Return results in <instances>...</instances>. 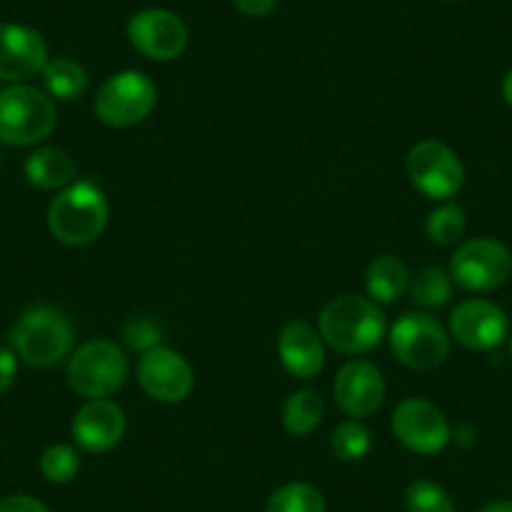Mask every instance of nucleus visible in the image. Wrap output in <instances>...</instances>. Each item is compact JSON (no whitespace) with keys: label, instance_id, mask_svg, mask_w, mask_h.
I'll return each mask as SVG.
<instances>
[{"label":"nucleus","instance_id":"f257e3e1","mask_svg":"<svg viewBox=\"0 0 512 512\" xmlns=\"http://www.w3.org/2000/svg\"><path fill=\"white\" fill-rule=\"evenodd\" d=\"M324 344L342 354H367L387 337V319L377 302L359 294H342L319 312Z\"/></svg>","mask_w":512,"mask_h":512},{"label":"nucleus","instance_id":"f03ea898","mask_svg":"<svg viewBox=\"0 0 512 512\" xmlns=\"http://www.w3.org/2000/svg\"><path fill=\"white\" fill-rule=\"evenodd\" d=\"M76 327L68 312L53 304L26 309L11 329V349L26 364L48 369L71 357Z\"/></svg>","mask_w":512,"mask_h":512},{"label":"nucleus","instance_id":"7ed1b4c3","mask_svg":"<svg viewBox=\"0 0 512 512\" xmlns=\"http://www.w3.org/2000/svg\"><path fill=\"white\" fill-rule=\"evenodd\" d=\"M106 194L93 181H73L48 206V231L66 246L93 244L108 226Z\"/></svg>","mask_w":512,"mask_h":512},{"label":"nucleus","instance_id":"20e7f679","mask_svg":"<svg viewBox=\"0 0 512 512\" xmlns=\"http://www.w3.org/2000/svg\"><path fill=\"white\" fill-rule=\"evenodd\" d=\"M56 101L28 83L0 88V144L36 146L56 131Z\"/></svg>","mask_w":512,"mask_h":512},{"label":"nucleus","instance_id":"39448f33","mask_svg":"<svg viewBox=\"0 0 512 512\" xmlns=\"http://www.w3.org/2000/svg\"><path fill=\"white\" fill-rule=\"evenodd\" d=\"M128 377V359L111 339H91L76 347L66 364V382L83 400L116 395Z\"/></svg>","mask_w":512,"mask_h":512},{"label":"nucleus","instance_id":"423d86ee","mask_svg":"<svg viewBox=\"0 0 512 512\" xmlns=\"http://www.w3.org/2000/svg\"><path fill=\"white\" fill-rule=\"evenodd\" d=\"M159 103V88L146 73L121 71L101 83L96 93L98 121L111 128H131L146 121Z\"/></svg>","mask_w":512,"mask_h":512},{"label":"nucleus","instance_id":"0eeeda50","mask_svg":"<svg viewBox=\"0 0 512 512\" xmlns=\"http://www.w3.org/2000/svg\"><path fill=\"white\" fill-rule=\"evenodd\" d=\"M390 349L405 367L430 372L450 357V332L430 312H407L392 324Z\"/></svg>","mask_w":512,"mask_h":512},{"label":"nucleus","instance_id":"6e6552de","mask_svg":"<svg viewBox=\"0 0 512 512\" xmlns=\"http://www.w3.org/2000/svg\"><path fill=\"white\" fill-rule=\"evenodd\" d=\"M512 274V251L502 241L477 236L457 244L450 256V277L467 292H492Z\"/></svg>","mask_w":512,"mask_h":512},{"label":"nucleus","instance_id":"1a4fd4ad","mask_svg":"<svg viewBox=\"0 0 512 512\" xmlns=\"http://www.w3.org/2000/svg\"><path fill=\"white\" fill-rule=\"evenodd\" d=\"M407 176L427 199L450 201L465 184V166L460 156L437 139L417 141L407 154Z\"/></svg>","mask_w":512,"mask_h":512},{"label":"nucleus","instance_id":"9d476101","mask_svg":"<svg viewBox=\"0 0 512 512\" xmlns=\"http://www.w3.org/2000/svg\"><path fill=\"white\" fill-rule=\"evenodd\" d=\"M392 432L417 455H437L452 442V427L445 412L425 397H407L392 412Z\"/></svg>","mask_w":512,"mask_h":512},{"label":"nucleus","instance_id":"9b49d317","mask_svg":"<svg viewBox=\"0 0 512 512\" xmlns=\"http://www.w3.org/2000/svg\"><path fill=\"white\" fill-rule=\"evenodd\" d=\"M136 377H139L141 390L161 405H179L194 392L196 384L194 369L186 362L184 354L164 344L141 354L136 364Z\"/></svg>","mask_w":512,"mask_h":512},{"label":"nucleus","instance_id":"f8f14e48","mask_svg":"<svg viewBox=\"0 0 512 512\" xmlns=\"http://www.w3.org/2000/svg\"><path fill=\"white\" fill-rule=\"evenodd\" d=\"M128 43L149 61H176L189 46V28L166 8H146L131 16L126 26Z\"/></svg>","mask_w":512,"mask_h":512},{"label":"nucleus","instance_id":"ddd939ff","mask_svg":"<svg viewBox=\"0 0 512 512\" xmlns=\"http://www.w3.org/2000/svg\"><path fill=\"white\" fill-rule=\"evenodd\" d=\"M510 319L490 299H465L450 314V337L472 352H490L507 339Z\"/></svg>","mask_w":512,"mask_h":512},{"label":"nucleus","instance_id":"4468645a","mask_svg":"<svg viewBox=\"0 0 512 512\" xmlns=\"http://www.w3.org/2000/svg\"><path fill=\"white\" fill-rule=\"evenodd\" d=\"M334 402L352 420H367L384 405L387 384L377 364L367 359H352L342 364L332 384Z\"/></svg>","mask_w":512,"mask_h":512},{"label":"nucleus","instance_id":"2eb2a0df","mask_svg":"<svg viewBox=\"0 0 512 512\" xmlns=\"http://www.w3.org/2000/svg\"><path fill=\"white\" fill-rule=\"evenodd\" d=\"M48 58V46L43 36L21 23L0 26V81L26 83L43 73Z\"/></svg>","mask_w":512,"mask_h":512},{"label":"nucleus","instance_id":"dca6fc26","mask_svg":"<svg viewBox=\"0 0 512 512\" xmlns=\"http://www.w3.org/2000/svg\"><path fill=\"white\" fill-rule=\"evenodd\" d=\"M126 432V415L113 400H86V405L76 412L71 425L73 442L78 450L103 455L113 450L123 440Z\"/></svg>","mask_w":512,"mask_h":512},{"label":"nucleus","instance_id":"f3484780","mask_svg":"<svg viewBox=\"0 0 512 512\" xmlns=\"http://www.w3.org/2000/svg\"><path fill=\"white\" fill-rule=\"evenodd\" d=\"M279 362L292 377L312 379L324 367V339L317 327L304 319H292L284 324L277 342Z\"/></svg>","mask_w":512,"mask_h":512},{"label":"nucleus","instance_id":"a211bd4d","mask_svg":"<svg viewBox=\"0 0 512 512\" xmlns=\"http://www.w3.org/2000/svg\"><path fill=\"white\" fill-rule=\"evenodd\" d=\"M26 179L41 191H61L76 181L78 164L66 149L58 146H43L36 149L23 164Z\"/></svg>","mask_w":512,"mask_h":512},{"label":"nucleus","instance_id":"6ab92c4d","mask_svg":"<svg viewBox=\"0 0 512 512\" xmlns=\"http://www.w3.org/2000/svg\"><path fill=\"white\" fill-rule=\"evenodd\" d=\"M412 274L407 264L395 254H382L372 259L364 272V287L372 302L392 304L410 292Z\"/></svg>","mask_w":512,"mask_h":512},{"label":"nucleus","instance_id":"aec40b11","mask_svg":"<svg viewBox=\"0 0 512 512\" xmlns=\"http://www.w3.org/2000/svg\"><path fill=\"white\" fill-rule=\"evenodd\" d=\"M41 76L46 93L53 101H78L88 91V73L76 58H51Z\"/></svg>","mask_w":512,"mask_h":512},{"label":"nucleus","instance_id":"412c9836","mask_svg":"<svg viewBox=\"0 0 512 512\" xmlns=\"http://www.w3.org/2000/svg\"><path fill=\"white\" fill-rule=\"evenodd\" d=\"M324 402L314 390H297L287 397L282 410L284 430L292 437H307L322 425Z\"/></svg>","mask_w":512,"mask_h":512},{"label":"nucleus","instance_id":"4be33fe9","mask_svg":"<svg viewBox=\"0 0 512 512\" xmlns=\"http://www.w3.org/2000/svg\"><path fill=\"white\" fill-rule=\"evenodd\" d=\"M452 289H455V282L450 272L440 267H425L412 277L410 297L422 309H442L450 304Z\"/></svg>","mask_w":512,"mask_h":512},{"label":"nucleus","instance_id":"5701e85b","mask_svg":"<svg viewBox=\"0 0 512 512\" xmlns=\"http://www.w3.org/2000/svg\"><path fill=\"white\" fill-rule=\"evenodd\" d=\"M465 229H467L465 209H462L460 204H452V201H445L442 206H437L425 221L427 239L437 246L460 244L462 236H465Z\"/></svg>","mask_w":512,"mask_h":512},{"label":"nucleus","instance_id":"b1692460","mask_svg":"<svg viewBox=\"0 0 512 512\" xmlns=\"http://www.w3.org/2000/svg\"><path fill=\"white\" fill-rule=\"evenodd\" d=\"M267 512H327V502L317 487L307 482H287L272 492Z\"/></svg>","mask_w":512,"mask_h":512},{"label":"nucleus","instance_id":"393cba45","mask_svg":"<svg viewBox=\"0 0 512 512\" xmlns=\"http://www.w3.org/2000/svg\"><path fill=\"white\" fill-rule=\"evenodd\" d=\"M332 452L344 462H359L372 450V432L362 420H344L332 432Z\"/></svg>","mask_w":512,"mask_h":512},{"label":"nucleus","instance_id":"a878e982","mask_svg":"<svg viewBox=\"0 0 512 512\" xmlns=\"http://www.w3.org/2000/svg\"><path fill=\"white\" fill-rule=\"evenodd\" d=\"M78 470H81V455L68 442L51 445L41 455V472L53 485H68L78 475Z\"/></svg>","mask_w":512,"mask_h":512},{"label":"nucleus","instance_id":"bb28decb","mask_svg":"<svg viewBox=\"0 0 512 512\" xmlns=\"http://www.w3.org/2000/svg\"><path fill=\"white\" fill-rule=\"evenodd\" d=\"M407 512H455V500L432 480H415L405 490Z\"/></svg>","mask_w":512,"mask_h":512},{"label":"nucleus","instance_id":"cd10ccee","mask_svg":"<svg viewBox=\"0 0 512 512\" xmlns=\"http://www.w3.org/2000/svg\"><path fill=\"white\" fill-rule=\"evenodd\" d=\"M123 342L134 352H149V349L161 347L164 342V329L151 317H134L123 327Z\"/></svg>","mask_w":512,"mask_h":512},{"label":"nucleus","instance_id":"c85d7f7f","mask_svg":"<svg viewBox=\"0 0 512 512\" xmlns=\"http://www.w3.org/2000/svg\"><path fill=\"white\" fill-rule=\"evenodd\" d=\"M0 512H51L43 500L33 495H8L0 500Z\"/></svg>","mask_w":512,"mask_h":512},{"label":"nucleus","instance_id":"c756f323","mask_svg":"<svg viewBox=\"0 0 512 512\" xmlns=\"http://www.w3.org/2000/svg\"><path fill=\"white\" fill-rule=\"evenodd\" d=\"M18 377V354L11 347H0V395L13 387Z\"/></svg>","mask_w":512,"mask_h":512},{"label":"nucleus","instance_id":"7c9ffc66","mask_svg":"<svg viewBox=\"0 0 512 512\" xmlns=\"http://www.w3.org/2000/svg\"><path fill=\"white\" fill-rule=\"evenodd\" d=\"M236 6V11H241L249 18H264L277 8L279 0H231Z\"/></svg>","mask_w":512,"mask_h":512},{"label":"nucleus","instance_id":"2f4dec72","mask_svg":"<svg viewBox=\"0 0 512 512\" xmlns=\"http://www.w3.org/2000/svg\"><path fill=\"white\" fill-rule=\"evenodd\" d=\"M452 440L457 442V447H472L477 442L475 427L465 425V422H462V425H457L455 430H452Z\"/></svg>","mask_w":512,"mask_h":512},{"label":"nucleus","instance_id":"473e14b6","mask_svg":"<svg viewBox=\"0 0 512 512\" xmlns=\"http://www.w3.org/2000/svg\"><path fill=\"white\" fill-rule=\"evenodd\" d=\"M477 512H512V502L510 500H495L487 502L485 507H480Z\"/></svg>","mask_w":512,"mask_h":512},{"label":"nucleus","instance_id":"72a5a7b5","mask_svg":"<svg viewBox=\"0 0 512 512\" xmlns=\"http://www.w3.org/2000/svg\"><path fill=\"white\" fill-rule=\"evenodd\" d=\"M502 98H505L507 106L512 108V68L505 73V78H502Z\"/></svg>","mask_w":512,"mask_h":512},{"label":"nucleus","instance_id":"f704fd0d","mask_svg":"<svg viewBox=\"0 0 512 512\" xmlns=\"http://www.w3.org/2000/svg\"><path fill=\"white\" fill-rule=\"evenodd\" d=\"M510 354H512V339H510Z\"/></svg>","mask_w":512,"mask_h":512},{"label":"nucleus","instance_id":"c9c22d12","mask_svg":"<svg viewBox=\"0 0 512 512\" xmlns=\"http://www.w3.org/2000/svg\"><path fill=\"white\" fill-rule=\"evenodd\" d=\"M447 3H450V0H447Z\"/></svg>","mask_w":512,"mask_h":512}]
</instances>
